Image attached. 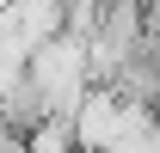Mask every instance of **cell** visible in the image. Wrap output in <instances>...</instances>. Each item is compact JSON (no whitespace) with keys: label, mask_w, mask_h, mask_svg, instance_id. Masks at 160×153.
<instances>
[{"label":"cell","mask_w":160,"mask_h":153,"mask_svg":"<svg viewBox=\"0 0 160 153\" xmlns=\"http://www.w3.org/2000/svg\"><path fill=\"white\" fill-rule=\"evenodd\" d=\"M19 141H25V153H80L74 116H62V110H49V116L37 123V129H25Z\"/></svg>","instance_id":"cell-1"}]
</instances>
